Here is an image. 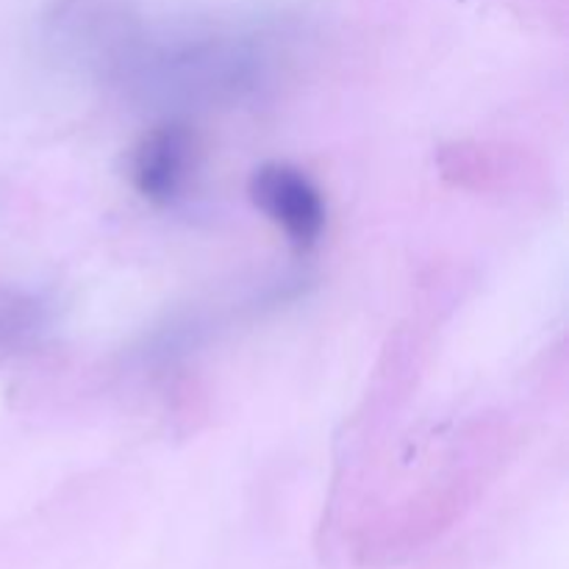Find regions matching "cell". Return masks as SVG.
Listing matches in <instances>:
<instances>
[{
	"label": "cell",
	"instance_id": "cell-2",
	"mask_svg": "<svg viewBox=\"0 0 569 569\" xmlns=\"http://www.w3.org/2000/svg\"><path fill=\"white\" fill-rule=\"evenodd\" d=\"M194 167V139L183 126H159L133 153V187L156 206L183 198Z\"/></svg>",
	"mask_w": 569,
	"mask_h": 569
},
{
	"label": "cell",
	"instance_id": "cell-1",
	"mask_svg": "<svg viewBox=\"0 0 569 569\" xmlns=\"http://www.w3.org/2000/svg\"><path fill=\"white\" fill-rule=\"evenodd\" d=\"M248 194L256 211L264 214L292 248L311 250L326 233V194L300 167L287 164V161L256 167Z\"/></svg>",
	"mask_w": 569,
	"mask_h": 569
}]
</instances>
